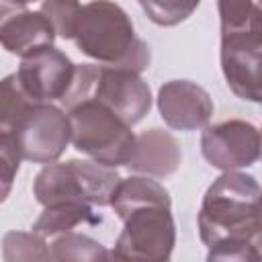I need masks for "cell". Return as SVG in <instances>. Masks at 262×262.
Here are the masks:
<instances>
[{
    "mask_svg": "<svg viewBox=\"0 0 262 262\" xmlns=\"http://www.w3.org/2000/svg\"><path fill=\"white\" fill-rule=\"evenodd\" d=\"M207 260H260V184L252 174L227 170L207 188L196 217Z\"/></svg>",
    "mask_w": 262,
    "mask_h": 262,
    "instance_id": "cell-1",
    "label": "cell"
},
{
    "mask_svg": "<svg viewBox=\"0 0 262 262\" xmlns=\"http://www.w3.org/2000/svg\"><path fill=\"white\" fill-rule=\"evenodd\" d=\"M76 47L104 66L137 74L149 68V45L135 35L129 14L113 0H90L80 8L74 29Z\"/></svg>",
    "mask_w": 262,
    "mask_h": 262,
    "instance_id": "cell-2",
    "label": "cell"
},
{
    "mask_svg": "<svg viewBox=\"0 0 262 262\" xmlns=\"http://www.w3.org/2000/svg\"><path fill=\"white\" fill-rule=\"evenodd\" d=\"M80 100H96L133 127L149 113L151 90L133 70L104 63H80L76 66L74 80L61 104L68 108Z\"/></svg>",
    "mask_w": 262,
    "mask_h": 262,
    "instance_id": "cell-3",
    "label": "cell"
},
{
    "mask_svg": "<svg viewBox=\"0 0 262 262\" xmlns=\"http://www.w3.org/2000/svg\"><path fill=\"white\" fill-rule=\"evenodd\" d=\"M121 176L113 166L94 160L51 162L35 176L33 194L43 207L57 203L111 205V196Z\"/></svg>",
    "mask_w": 262,
    "mask_h": 262,
    "instance_id": "cell-4",
    "label": "cell"
},
{
    "mask_svg": "<svg viewBox=\"0 0 262 262\" xmlns=\"http://www.w3.org/2000/svg\"><path fill=\"white\" fill-rule=\"evenodd\" d=\"M70 141L80 154L106 166H125L135 145L131 125L96 100H80L68 108Z\"/></svg>",
    "mask_w": 262,
    "mask_h": 262,
    "instance_id": "cell-5",
    "label": "cell"
},
{
    "mask_svg": "<svg viewBox=\"0 0 262 262\" xmlns=\"http://www.w3.org/2000/svg\"><path fill=\"white\" fill-rule=\"evenodd\" d=\"M111 258L117 260H158L164 262L172 256L176 244V223L172 207L168 205H141L131 209L123 219Z\"/></svg>",
    "mask_w": 262,
    "mask_h": 262,
    "instance_id": "cell-6",
    "label": "cell"
},
{
    "mask_svg": "<svg viewBox=\"0 0 262 262\" xmlns=\"http://www.w3.org/2000/svg\"><path fill=\"white\" fill-rule=\"evenodd\" d=\"M260 53V23L239 29H221V72L229 90L242 100H262Z\"/></svg>",
    "mask_w": 262,
    "mask_h": 262,
    "instance_id": "cell-7",
    "label": "cell"
},
{
    "mask_svg": "<svg viewBox=\"0 0 262 262\" xmlns=\"http://www.w3.org/2000/svg\"><path fill=\"white\" fill-rule=\"evenodd\" d=\"M70 143L68 113L51 102H39L23 129L18 131L14 145L20 160L33 164L57 162Z\"/></svg>",
    "mask_w": 262,
    "mask_h": 262,
    "instance_id": "cell-8",
    "label": "cell"
},
{
    "mask_svg": "<svg viewBox=\"0 0 262 262\" xmlns=\"http://www.w3.org/2000/svg\"><path fill=\"white\" fill-rule=\"evenodd\" d=\"M201 151L221 172L248 168L260 158V131L242 119L209 125L201 135Z\"/></svg>",
    "mask_w": 262,
    "mask_h": 262,
    "instance_id": "cell-9",
    "label": "cell"
},
{
    "mask_svg": "<svg viewBox=\"0 0 262 262\" xmlns=\"http://www.w3.org/2000/svg\"><path fill=\"white\" fill-rule=\"evenodd\" d=\"M76 63L57 47L45 45L20 59L18 82L39 102L61 100L74 80Z\"/></svg>",
    "mask_w": 262,
    "mask_h": 262,
    "instance_id": "cell-10",
    "label": "cell"
},
{
    "mask_svg": "<svg viewBox=\"0 0 262 262\" xmlns=\"http://www.w3.org/2000/svg\"><path fill=\"white\" fill-rule=\"evenodd\" d=\"M158 108L164 123L176 131H196L213 117V98L190 80H170L158 90Z\"/></svg>",
    "mask_w": 262,
    "mask_h": 262,
    "instance_id": "cell-11",
    "label": "cell"
},
{
    "mask_svg": "<svg viewBox=\"0 0 262 262\" xmlns=\"http://www.w3.org/2000/svg\"><path fill=\"white\" fill-rule=\"evenodd\" d=\"M180 160L182 151L174 135L154 127L143 131L141 135H135V145L125 166L141 176L166 178L178 170Z\"/></svg>",
    "mask_w": 262,
    "mask_h": 262,
    "instance_id": "cell-12",
    "label": "cell"
},
{
    "mask_svg": "<svg viewBox=\"0 0 262 262\" xmlns=\"http://www.w3.org/2000/svg\"><path fill=\"white\" fill-rule=\"evenodd\" d=\"M55 31L41 10H29L27 6L14 10L0 23V45L18 57H25L45 45H53Z\"/></svg>",
    "mask_w": 262,
    "mask_h": 262,
    "instance_id": "cell-13",
    "label": "cell"
},
{
    "mask_svg": "<svg viewBox=\"0 0 262 262\" xmlns=\"http://www.w3.org/2000/svg\"><path fill=\"white\" fill-rule=\"evenodd\" d=\"M37 104L39 100L27 94V90L18 82L16 72L0 80V143L14 145L18 131Z\"/></svg>",
    "mask_w": 262,
    "mask_h": 262,
    "instance_id": "cell-14",
    "label": "cell"
},
{
    "mask_svg": "<svg viewBox=\"0 0 262 262\" xmlns=\"http://www.w3.org/2000/svg\"><path fill=\"white\" fill-rule=\"evenodd\" d=\"M141 205H168L172 207L170 192L149 176H129L121 178L113 196H111V207L115 209L117 217L123 219L131 209L141 207Z\"/></svg>",
    "mask_w": 262,
    "mask_h": 262,
    "instance_id": "cell-15",
    "label": "cell"
},
{
    "mask_svg": "<svg viewBox=\"0 0 262 262\" xmlns=\"http://www.w3.org/2000/svg\"><path fill=\"white\" fill-rule=\"evenodd\" d=\"M100 217L94 215L90 203H57L47 205L39 219L33 223V231L43 237H53L59 233L74 231L84 223H98Z\"/></svg>",
    "mask_w": 262,
    "mask_h": 262,
    "instance_id": "cell-16",
    "label": "cell"
},
{
    "mask_svg": "<svg viewBox=\"0 0 262 262\" xmlns=\"http://www.w3.org/2000/svg\"><path fill=\"white\" fill-rule=\"evenodd\" d=\"M111 254L104 246L88 235L68 231L59 233L49 246V260H106Z\"/></svg>",
    "mask_w": 262,
    "mask_h": 262,
    "instance_id": "cell-17",
    "label": "cell"
},
{
    "mask_svg": "<svg viewBox=\"0 0 262 262\" xmlns=\"http://www.w3.org/2000/svg\"><path fill=\"white\" fill-rule=\"evenodd\" d=\"M2 258L6 262L49 260V246L45 244V237L35 231H8L2 239Z\"/></svg>",
    "mask_w": 262,
    "mask_h": 262,
    "instance_id": "cell-18",
    "label": "cell"
},
{
    "mask_svg": "<svg viewBox=\"0 0 262 262\" xmlns=\"http://www.w3.org/2000/svg\"><path fill=\"white\" fill-rule=\"evenodd\" d=\"M147 18L160 27H176L184 23L201 4V0H137Z\"/></svg>",
    "mask_w": 262,
    "mask_h": 262,
    "instance_id": "cell-19",
    "label": "cell"
},
{
    "mask_svg": "<svg viewBox=\"0 0 262 262\" xmlns=\"http://www.w3.org/2000/svg\"><path fill=\"white\" fill-rule=\"evenodd\" d=\"M82 4L78 0H43L41 12L51 23L55 35L61 39H74V29L78 23Z\"/></svg>",
    "mask_w": 262,
    "mask_h": 262,
    "instance_id": "cell-20",
    "label": "cell"
},
{
    "mask_svg": "<svg viewBox=\"0 0 262 262\" xmlns=\"http://www.w3.org/2000/svg\"><path fill=\"white\" fill-rule=\"evenodd\" d=\"M221 29H239L260 23V8L254 0H217Z\"/></svg>",
    "mask_w": 262,
    "mask_h": 262,
    "instance_id": "cell-21",
    "label": "cell"
},
{
    "mask_svg": "<svg viewBox=\"0 0 262 262\" xmlns=\"http://www.w3.org/2000/svg\"><path fill=\"white\" fill-rule=\"evenodd\" d=\"M20 166V156L12 143H0V203L6 201V196L12 190L16 172Z\"/></svg>",
    "mask_w": 262,
    "mask_h": 262,
    "instance_id": "cell-22",
    "label": "cell"
},
{
    "mask_svg": "<svg viewBox=\"0 0 262 262\" xmlns=\"http://www.w3.org/2000/svg\"><path fill=\"white\" fill-rule=\"evenodd\" d=\"M14 2H18V4H23V6H27L29 2H35V0H14Z\"/></svg>",
    "mask_w": 262,
    "mask_h": 262,
    "instance_id": "cell-23",
    "label": "cell"
}]
</instances>
